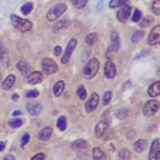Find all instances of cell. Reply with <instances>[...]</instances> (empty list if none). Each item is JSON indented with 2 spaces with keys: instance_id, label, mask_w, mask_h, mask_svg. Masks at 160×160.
Listing matches in <instances>:
<instances>
[{
  "instance_id": "cell-44",
  "label": "cell",
  "mask_w": 160,
  "mask_h": 160,
  "mask_svg": "<svg viewBox=\"0 0 160 160\" xmlns=\"http://www.w3.org/2000/svg\"><path fill=\"white\" fill-rule=\"evenodd\" d=\"M4 148H5V142L0 141V152H2L4 150Z\"/></svg>"
},
{
  "instance_id": "cell-27",
  "label": "cell",
  "mask_w": 160,
  "mask_h": 160,
  "mask_svg": "<svg viewBox=\"0 0 160 160\" xmlns=\"http://www.w3.org/2000/svg\"><path fill=\"white\" fill-rule=\"evenodd\" d=\"M154 21V18L152 16H145L143 19H140V27L146 28Z\"/></svg>"
},
{
  "instance_id": "cell-13",
  "label": "cell",
  "mask_w": 160,
  "mask_h": 160,
  "mask_svg": "<svg viewBox=\"0 0 160 160\" xmlns=\"http://www.w3.org/2000/svg\"><path fill=\"white\" fill-rule=\"evenodd\" d=\"M44 80V76L41 72H32L28 76V83L29 84H37L41 83V82Z\"/></svg>"
},
{
  "instance_id": "cell-2",
  "label": "cell",
  "mask_w": 160,
  "mask_h": 160,
  "mask_svg": "<svg viewBox=\"0 0 160 160\" xmlns=\"http://www.w3.org/2000/svg\"><path fill=\"white\" fill-rule=\"evenodd\" d=\"M99 67H100V62L97 58H92L91 60H89L88 63L84 67V70H83V74H84L85 78L86 79L93 78L97 75V73H98Z\"/></svg>"
},
{
  "instance_id": "cell-24",
  "label": "cell",
  "mask_w": 160,
  "mask_h": 160,
  "mask_svg": "<svg viewBox=\"0 0 160 160\" xmlns=\"http://www.w3.org/2000/svg\"><path fill=\"white\" fill-rule=\"evenodd\" d=\"M68 25H69V20H61V21H56L53 25L54 31H59L63 30V28H67Z\"/></svg>"
},
{
  "instance_id": "cell-42",
  "label": "cell",
  "mask_w": 160,
  "mask_h": 160,
  "mask_svg": "<svg viewBox=\"0 0 160 160\" xmlns=\"http://www.w3.org/2000/svg\"><path fill=\"white\" fill-rule=\"evenodd\" d=\"M31 160H45V154L44 153H38L36 155H34Z\"/></svg>"
},
{
  "instance_id": "cell-10",
  "label": "cell",
  "mask_w": 160,
  "mask_h": 160,
  "mask_svg": "<svg viewBox=\"0 0 160 160\" xmlns=\"http://www.w3.org/2000/svg\"><path fill=\"white\" fill-rule=\"evenodd\" d=\"M148 44L150 45H156L160 41V25H157L152 30L150 36H148Z\"/></svg>"
},
{
  "instance_id": "cell-6",
  "label": "cell",
  "mask_w": 160,
  "mask_h": 160,
  "mask_svg": "<svg viewBox=\"0 0 160 160\" xmlns=\"http://www.w3.org/2000/svg\"><path fill=\"white\" fill-rule=\"evenodd\" d=\"M76 43H78V41H76V39H74V38L71 39L70 41H69V43H68L67 48H66L64 56L62 57V60H61L63 64H66V63H68V62H69L70 57H71V55H72L74 48H75V47H76Z\"/></svg>"
},
{
  "instance_id": "cell-47",
  "label": "cell",
  "mask_w": 160,
  "mask_h": 160,
  "mask_svg": "<svg viewBox=\"0 0 160 160\" xmlns=\"http://www.w3.org/2000/svg\"><path fill=\"white\" fill-rule=\"evenodd\" d=\"M18 98H19V96L17 95V94H14V95L12 96V99L13 100H18Z\"/></svg>"
},
{
  "instance_id": "cell-25",
  "label": "cell",
  "mask_w": 160,
  "mask_h": 160,
  "mask_svg": "<svg viewBox=\"0 0 160 160\" xmlns=\"http://www.w3.org/2000/svg\"><path fill=\"white\" fill-rule=\"evenodd\" d=\"M85 41H86V43L88 45H90V47L95 45L96 42L98 41V34H97V33H91V34H89V35H87L86 38H85Z\"/></svg>"
},
{
  "instance_id": "cell-21",
  "label": "cell",
  "mask_w": 160,
  "mask_h": 160,
  "mask_svg": "<svg viewBox=\"0 0 160 160\" xmlns=\"http://www.w3.org/2000/svg\"><path fill=\"white\" fill-rule=\"evenodd\" d=\"M71 147H72L74 150H85V148L88 147V143L84 139H78L71 143Z\"/></svg>"
},
{
  "instance_id": "cell-17",
  "label": "cell",
  "mask_w": 160,
  "mask_h": 160,
  "mask_svg": "<svg viewBox=\"0 0 160 160\" xmlns=\"http://www.w3.org/2000/svg\"><path fill=\"white\" fill-rule=\"evenodd\" d=\"M52 128H44L41 132L38 133V139L41 140V141H48L51 136H52Z\"/></svg>"
},
{
  "instance_id": "cell-30",
  "label": "cell",
  "mask_w": 160,
  "mask_h": 160,
  "mask_svg": "<svg viewBox=\"0 0 160 160\" xmlns=\"http://www.w3.org/2000/svg\"><path fill=\"white\" fill-rule=\"evenodd\" d=\"M0 50H1V56H0V61L2 63H8V53L7 48H4L3 44H0Z\"/></svg>"
},
{
  "instance_id": "cell-34",
  "label": "cell",
  "mask_w": 160,
  "mask_h": 160,
  "mask_svg": "<svg viewBox=\"0 0 160 160\" xmlns=\"http://www.w3.org/2000/svg\"><path fill=\"white\" fill-rule=\"evenodd\" d=\"M78 96L80 97L81 100H85L87 97V93H86V90H85L84 85H80L78 88Z\"/></svg>"
},
{
  "instance_id": "cell-15",
  "label": "cell",
  "mask_w": 160,
  "mask_h": 160,
  "mask_svg": "<svg viewBox=\"0 0 160 160\" xmlns=\"http://www.w3.org/2000/svg\"><path fill=\"white\" fill-rule=\"evenodd\" d=\"M27 110L32 116H37L38 114H41L42 107L37 102H31V103L27 104Z\"/></svg>"
},
{
  "instance_id": "cell-9",
  "label": "cell",
  "mask_w": 160,
  "mask_h": 160,
  "mask_svg": "<svg viewBox=\"0 0 160 160\" xmlns=\"http://www.w3.org/2000/svg\"><path fill=\"white\" fill-rule=\"evenodd\" d=\"M130 14H131V7L126 4L120 8V11L117 13V18H118L121 22H125V21H127L128 18H130Z\"/></svg>"
},
{
  "instance_id": "cell-43",
  "label": "cell",
  "mask_w": 160,
  "mask_h": 160,
  "mask_svg": "<svg viewBox=\"0 0 160 160\" xmlns=\"http://www.w3.org/2000/svg\"><path fill=\"white\" fill-rule=\"evenodd\" d=\"M53 52H54V55H55V56H59V55H61V53H62V48L59 47V45H58V47L54 48Z\"/></svg>"
},
{
  "instance_id": "cell-18",
  "label": "cell",
  "mask_w": 160,
  "mask_h": 160,
  "mask_svg": "<svg viewBox=\"0 0 160 160\" xmlns=\"http://www.w3.org/2000/svg\"><path fill=\"white\" fill-rule=\"evenodd\" d=\"M150 97H158L160 94V81H156L148 88L147 91Z\"/></svg>"
},
{
  "instance_id": "cell-26",
  "label": "cell",
  "mask_w": 160,
  "mask_h": 160,
  "mask_svg": "<svg viewBox=\"0 0 160 160\" xmlns=\"http://www.w3.org/2000/svg\"><path fill=\"white\" fill-rule=\"evenodd\" d=\"M130 0H110L109 2V7L111 8H116L119 7H124L128 3Z\"/></svg>"
},
{
  "instance_id": "cell-7",
  "label": "cell",
  "mask_w": 160,
  "mask_h": 160,
  "mask_svg": "<svg viewBox=\"0 0 160 160\" xmlns=\"http://www.w3.org/2000/svg\"><path fill=\"white\" fill-rule=\"evenodd\" d=\"M99 101H100V97L97 93H92L91 96L89 97L88 101L85 104V110H86L87 113H91L98 108L99 105Z\"/></svg>"
},
{
  "instance_id": "cell-31",
  "label": "cell",
  "mask_w": 160,
  "mask_h": 160,
  "mask_svg": "<svg viewBox=\"0 0 160 160\" xmlns=\"http://www.w3.org/2000/svg\"><path fill=\"white\" fill-rule=\"evenodd\" d=\"M32 10H33V4L31 3V2H27V3H25L21 7V13L24 14V15H28V14H30L31 12H32Z\"/></svg>"
},
{
  "instance_id": "cell-35",
  "label": "cell",
  "mask_w": 160,
  "mask_h": 160,
  "mask_svg": "<svg viewBox=\"0 0 160 160\" xmlns=\"http://www.w3.org/2000/svg\"><path fill=\"white\" fill-rule=\"evenodd\" d=\"M72 4L78 8H83L87 4V0H71Z\"/></svg>"
},
{
  "instance_id": "cell-5",
  "label": "cell",
  "mask_w": 160,
  "mask_h": 160,
  "mask_svg": "<svg viewBox=\"0 0 160 160\" xmlns=\"http://www.w3.org/2000/svg\"><path fill=\"white\" fill-rule=\"evenodd\" d=\"M159 110V101L157 100H148L143 107V114L145 116H152Z\"/></svg>"
},
{
  "instance_id": "cell-11",
  "label": "cell",
  "mask_w": 160,
  "mask_h": 160,
  "mask_svg": "<svg viewBox=\"0 0 160 160\" xmlns=\"http://www.w3.org/2000/svg\"><path fill=\"white\" fill-rule=\"evenodd\" d=\"M104 74L107 78H113L117 74V68L115 63H113L111 60H108V61L105 63V68H104Z\"/></svg>"
},
{
  "instance_id": "cell-39",
  "label": "cell",
  "mask_w": 160,
  "mask_h": 160,
  "mask_svg": "<svg viewBox=\"0 0 160 160\" xmlns=\"http://www.w3.org/2000/svg\"><path fill=\"white\" fill-rule=\"evenodd\" d=\"M111 96H113V94L110 92H106L104 94V97H103V104L104 105H107L109 103V101L111 100Z\"/></svg>"
},
{
  "instance_id": "cell-1",
  "label": "cell",
  "mask_w": 160,
  "mask_h": 160,
  "mask_svg": "<svg viewBox=\"0 0 160 160\" xmlns=\"http://www.w3.org/2000/svg\"><path fill=\"white\" fill-rule=\"evenodd\" d=\"M11 20H12L13 27L16 28L17 30L20 31L22 33L29 32L31 28H32V22L27 19L20 18V17L16 15H11Z\"/></svg>"
},
{
  "instance_id": "cell-33",
  "label": "cell",
  "mask_w": 160,
  "mask_h": 160,
  "mask_svg": "<svg viewBox=\"0 0 160 160\" xmlns=\"http://www.w3.org/2000/svg\"><path fill=\"white\" fill-rule=\"evenodd\" d=\"M116 116L118 117L119 119H121V120L122 119H125L128 116V110H127V108H120V110L117 111Z\"/></svg>"
},
{
  "instance_id": "cell-16",
  "label": "cell",
  "mask_w": 160,
  "mask_h": 160,
  "mask_svg": "<svg viewBox=\"0 0 160 160\" xmlns=\"http://www.w3.org/2000/svg\"><path fill=\"white\" fill-rule=\"evenodd\" d=\"M16 82V76L13 75V74H11V75H8L7 78L4 79V81L2 82V88L5 91L10 90L11 88H13V85L15 84Z\"/></svg>"
},
{
  "instance_id": "cell-48",
  "label": "cell",
  "mask_w": 160,
  "mask_h": 160,
  "mask_svg": "<svg viewBox=\"0 0 160 160\" xmlns=\"http://www.w3.org/2000/svg\"><path fill=\"white\" fill-rule=\"evenodd\" d=\"M0 80H1V73H0Z\"/></svg>"
},
{
  "instance_id": "cell-14",
  "label": "cell",
  "mask_w": 160,
  "mask_h": 160,
  "mask_svg": "<svg viewBox=\"0 0 160 160\" xmlns=\"http://www.w3.org/2000/svg\"><path fill=\"white\" fill-rule=\"evenodd\" d=\"M111 48H113V52H118L120 47H121V42H120V36L118 32L113 31L111 32Z\"/></svg>"
},
{
  "instance_id": "cell-38",
  "label": "cell",
  "mask_w": 160,
  "mask_h": 160,
  "mask_svg": "<svg viewBox=\"0 0 160 160\" xmlns=\"http://www.w3.org/2000/svg\"><path fill=\"white\" fill-rule=\"evenodd\" d=\"M153 12L156 14L157 16L160 15V0H155V1L153 2Z\"/></svg>"
},
{
  "instance_id": "cell-32",
  "label": "cell",
  "mask_w": 160,
  "mask_h": 160,
  "mask_svg": "<svg viewBox=\"0 0 160 160\" xmlns=\"http://www.w3.org/2000/svg\"><path fill=\"white\" fill-rule=\"evenodd\" d=\"M143 36H144V32H143V31H137V32L134 33L133 36H131V41L136 43V42L140 41V40L143 38Z\"/></svg>"
},
{
  "instance_id": "cell-8",
  "label": "cell",
  "mask_w": 160,
  "mask_h": 160,
  "mask_svg": "<svg viewBox=\"0 0 160 160\" xmlns=\"http://www.w3.org/2000/svg\"><path fill=\"white\" fill-rule=\"evenodd\" d=\"M160 155V142L159 139H154L152 144H151L150 155H148V160H159Z\"/></svg>"
},
{
  "instance_id": "cell-12",
  "label": "cell",
  "mask_w": 160,
  "mask_h": 160,
  "mask_svg": "<svg viewBox=\"0 0 160 160\" xmlns=\"http://www.w3.org/2000/svg\"><path fill=\"white\" fill-rule=\"evenodd\" d=\"M107 128H108V122L105 121V120H101V121L96 125V130H95L96 136L101 138L105 134V132L107 131Z\"/></svg>"
},
{
  "instance_id": "cell-23",
  "label": "cell",
  "mask_w": 160,
  "mask_h": 160,
  "mask_svg": "<svg viewBox=\"0 0 160 160\" xmlns=\"http://www.w3.org/2000/svg\"><path fill=\"white\" fill-rule=\"evenodd\" d=\"M17 68L20 73H22L24 75H27L30 72V65L27 63L25 61H18L16 64Z\"/></svg>"
},
{
  "instance_id": "cell-19",
  "label": "cell",
  "mask_w": 160,
  "mask_h": 160,
  "mask_svg": "<svg viewBox=\"0 0 160 160\" xmlns=\"http://www.w3.org/2000/svg\"><path fill=\"white\" fill-rule=\"evenodd\" d=\"M146 147H147V142H146V140H144V139H140L134 143V150H135L136 153H139V154L143 152L145 148H146Z\"/></svg>"
},
{
  "instance_id": "cell-28",
  "label": "cell",
  "mask_w": 160,
  "mask_h": 160,
  "mask_svg": "<svg viewBox=\"0 0 160 160\" xmlns=\"http://www.w3.org/2000/svg\"><path fill=\"white\" fill-rule=\"evenodd\" d=\"M130 156H131V154L130 151L127 150V148H121L120 150V152H119V157H120V159H122V160H128L130 158Z\"/></svg>"
},
{
  "instance_id": "cell-40",
  "label": "cell",
  "mask_w": 160,
  "mask_h": 160,
  "mask_svg": "<svg viewBox=\"0 0 160 160\" xmlns=\"http://www.w3.org/2000/svg\"><path fill=\"white\" fill-rule=\"evenodd\" d=\"M39 93L37 90H32V91H29V92L27 93V98H36V97H38Z\"/></svg>"
},
{
  "instance_id": "cell-3",
  "label": "cell",
  "mask_w": 160,
  "mask_h": 160,
  "mask_svg": "<svg viewBox=\"0 0 160 160\" xmlns=\"http://www.w3.org/2000/svg\"><path fill=\"white\" fill-rule=\"evenodd\" d=\"M66 10H67V5L65 3H58L54 5L47 13V19L49 21H56V19H58L66 12Z\"/></svg>"
},
{
  "instance_id": "cell-36",
  "label": "cell",
  "mask_w": 160,
  "mask_h": 160,
  "mask_svg": "<svg viewBox=\"0 0 160 160\" xmlns=\"http://www.w3.org/2000/svg\"><path fill=\"white\" fill-rule=\"evenodd\" d=\"M141 17H142V13L140 12V11L138 10V8H135V11H134L133 16H131V21H134V22H138V21H140V19H141Z\"/></svg>"
},
{
  "instance_id": "cell-46",
  "label": "cell",
  "mask_w": 160,
  "mask_h": 160,
  "mask_svg": "<svg viewBox=\"0 0 160 160\" xmlns=\"http://www.w3.org/2000/svg\"><path fill=\"white\" fill-rule=\"evenodd\" d=\"M21 111H14L13 112V116H19V115H21Z\"/></svg>"
},
{
  "instance_id": "cell-20",
  "label": "cell",
  "mask_w": 160,
  "mask_h": 160,
  "mask_svg": "<svg viewBox=\"0 0 160 160\" xmlns=\"http://www.w3.org/2000/svg\"><path fill=\"white\" fill-rule=\"evenodd\" d=\"M92 157L93 160H106V155L100 148H93Z\"/></svg>"
},
{
  "instance_id": "cell-41",
  "label": "cell",
  "mask_w": 160,
  "mask_h": 160,
  "mask_svg": "<svg viewBox=\"0 0 160 160\" xmlns=\"http://www.w3.org/2000/svg\"><path fill=\"white\" fill-rule=\"evenodd\" d=\"M29 141H30V135H29V134H25V135L22 136V138H21V147L24 148Z\"/></svg>"
},
{
  "instance_id": "cell-22",
  "label": "cell",
  "mask_w": 160,
  "mask_h": 160,
  "mask_svg": "<svg viewBox=\"0 0 160 160\" xmlns=\"http://www.w3.org/2000/svg\"><path fill=\"white\" fill-rule=\"evenodd\" d=\"M64 88H65V82L62 81V80H59V81L56 82L55 85H54V88H53L54 95H55L56 97H59L62 95V93L64 92Z\"/></svg>"
},
{
  "instance_id": "cell-4",
  "label": "cell",
  "mask_w": 160,
  "mask_h": 160,
  "mask_svg": "<svg viewBox=\"0 0 160 160\" xmlns=\"http://www.w3.org/2000/svg\"><path fill=\"white\" fill-rule=\"evenodd\" d=\"M42 70L47 75H52L58 71V67L54 60L51 58H45L42 60Z\"/></svg>"
},
{
  "instance_id": "cell-45",
  "label": "cell",
  "mask_w": 160,
  "mask_h": 160,
  "mask_svg": "<svg viewBox=\"0 0 160 160\" xmlns=\"http://www.w3.org/2000/svg\"><path fill=\"white\" fill-rule=\"evenodd\" d=\"M3 160H15V158H14V156H12V155H7L4 157Z\"/></svg>"
},
{
  "instance_id": "cell-37",
  "label": "cell",
  "mask_w": 160,
  "mask_h": 160,
  "mask_svg": "<svg viewBox=\"0 0 160 160\" xmlns=\"http://www.w3.org/2000/svg\"><path fill=\"white\" fill-rule=\"evenodd\" d=\"M8 124H10L11 128H19V127H21V124H22V120L19 119V118L12 119V120H10V121H8Z\"/></svg>"
},
{
  "instance_id": "cell-29",
  "label": "cell",
  "mask_w": 160,
  "mask_h": 160,
  "mask_svg": "<svg viewBox=\"0 0 160 160\" xmlns=\"http://www.w3.org/2000/svg\"><path fill=\"white\" fill-rule=\"evenodd\" d=\"M58 128L61 131L66 130V128H67V119H66L65 116H61L58 119Z\"/></svg>"
}]
</instances>
